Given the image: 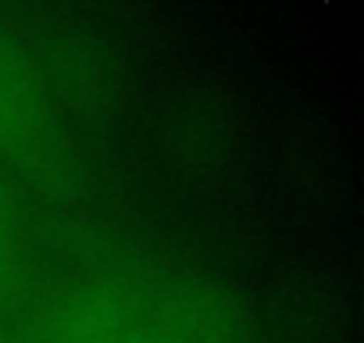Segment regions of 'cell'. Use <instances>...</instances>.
<instances>
[{
	"instance_id": "7a4b0ae2",
	"label": "cell",
	"mask_w": 364,
	"mask_h": 343,
	"mask_svg": "<svg viewBox=\"0 0 364 343\" xmlns=\"http://www.w3.org/2000/svg\"><path fill=\"white\" fill-rule=\"evenodd\" d=\"M132 332V307L114 286L75 290L50 322V343H125Z\"/></svg>"
},
{
	"instance_id": "6da1fadb",
	"label": "cell",
	"mask_w": 364,
	"mask_h": 343,
	"mask_svg": "<svg viewBox=\"0 0 364 343\" xmlns=\"http://www.w3.org/2000/svg\"><path fill=\"white\" fill-rule=\"evenodd\" d=\"M240 307L215 286H171L161 297V336L175 343H232Z\"/></svg>"
},
{
	"instance_id": "277c9868",
	"label": "cell",
	"mask_w": 364,
	"mask_h": 343,
	"mask_svg": "<svg viewBox=\"0 0 364 343\" xmlns=\"http://www.w3.org/2000/svg\"><path fill=\"white\" fill-rule=\"evenodd\" d=\"M125 343H175V339H168V336H161V332H132Z\"/></svg>"
},
{
	"instance_id": "3957f363",
	"label": "cell",
	"mask_w": 364,
	"mask_h": 343,
	"mask_svg": "<svg viewBox=\"0 0 364 343\" xmlns=\"http://www.w3.org/2000/svg\"><path fill=\"white\" fill-rule=\"evenodd\" d=\"M36 125H40L36 83L26 72L22 58L0 36V132L15 139H29Z\"/></svg>"
}]
</instances>
